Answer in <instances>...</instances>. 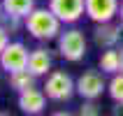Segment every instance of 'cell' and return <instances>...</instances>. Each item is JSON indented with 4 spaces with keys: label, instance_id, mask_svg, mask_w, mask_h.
I'll return each instance as SVG.
<instances>
[{
    "label": "cell",
    "instance_id": "9c48e42d",
    "mask_svg": "<svg viewBox=\"0 0 123 116\" xmlns=\"http://www.w3.org/2000/svg\"><path fill=\"white\" fill-rule=\"evenodd\" d=\"M121 26L111 23V21H105V23H95V30H93V40H95L98 47L102 49H111L121 42Z\"/></svg>",
    "mask_w": 123,
    "mask_h": 116
},
{
    "label": "cell",
    "instance_id": "7c38bea8",
    "mask_svg": "<svg viewBox=\"0 0 123 116\" xmlns=\"http://www.w3.org/2000/svg\"><path fill=\"white\" fill-rule=\"evenodd\" d=\"M35 81H37V77L30 72V70H19V72H12L9 74V88L14 91V93H23V91L33 88Z\"/></svg>",
    "mask_w": 123,
    "mask_h": 116
},
{
    "label": "cell",
    "instance_id": "9a60e30c",
    "mask_svg": "<svg viewBox=\"0 0 123 116\" xmlns=\"http://www.w3.org/2000/svg\"><path fill=\"white\" fill-rule=\"evenodd\" d=\"M79 114H81V116H98V114H100V109H98V104L93 102V100H86V102L81 104Z\"/></svg>",
    "mask_w": 123,
    "mask_h": 116
},
{
    "label": "cell",
    "instance_id": "7a4b0ae2",
    "mask_svg": "<svg viewBox=\"0 0 123 116\" xmlns=\"http://www.w3.org/2000/svg\"><path fill=\"white\" fill-rule=\"evenodd\" d=\"M56 42H58V56H61L63 61H68V63H79L86 56V49H88L86 35L79 28L61 30V35H58Z\"/></svg>",
    "mask_w": 123,
    "mask_h": 116
},
{
    "label": "cell",
    "instance_id": "4fadbf2b",
    "mask_svg": "<svg viewBox=\"0 0 123 116\" xmlns=\"http://www.w3.org/2000/svg\"><path fill=\"white\" fill-rule=\"evenodd\" d=\"M2 7H5V14H9V16L26 19L37 5H35V0H2Z\"/></svg>",
    "mask_w": 123,
    "mask_h": 116
},
{
    "label": "cell",
    "instance_id": "3957f363",
    "mask_svg": "<svg viewBox=\"0 0 123 116\" xmlns=\"http://www.w3.org/2000/svg\"><path fill=\"white\" fill-rule=\"evenodd\" d=\"M44 93L54 102H68L77 93V81L65 70H51L44 79Z\"/></svg>",
    "mask_w": 123,
    "mask_h": 116
},
{
    "label": "cell",
    "instance_id": "ba28073f",
    "mask_svg": "<svg viewBox=\"0 0 123 116\" xmlns=\"http://www.w3.org/2000/svg\"><path fill=\"white\" fill-rule=\"evenodd\" d=\"M47 100L49 98H47V93H44V88L33 86V88L19 93V109L23 111V114H28V116L42 114L44 107H47Z\"/></svg>",
    "mask_w": 123,
    "mask_h": 116
},
{
    "label": "cell",
    "instance_id": "6da1fadb",
    "mask_svg": "<svg viewBox=\"0 0 123 116\" xmlns=\"http://www.w3.org/2000/svg\"><path fill=\"white\" fill-rule=\"evenodd\" d=\"M23 26L30 33V37L40 42H51V40H58L63 21L51 12V7H35L23 19Z\"/></svg>",
    "mask_w": 123,
    "mask_h": 116
},
{
    "label": "cell",
    "instance_id": "2e32d148",
    "mask_svg": "<svg viewBox=\"0 0 123 116\" xmlns=\"http://www.w3.org/2000/svg\"><path fill=\"white\" fill-rule=\"evenodd\" d=\"M7 44H9V30H7V28L0 23V51H2Z\"/></svg>",
    "mask_w": 123,
    "mask_h": 116
},
{
    "label": "cell",
    "instance_id": "e0dca14e",
    "mask_svg": "<svg viewBox=\"0 0 123 116\" xmlns=\"http://www.w3.org/2000/svg\"><path fill=\"white\" fill-rule=\"evenodd\" d=\"M111 111H114L116 116H123V102H116V107H114Z\"/></svg>",
    "mask_w": 123,
    "mask_h": 116
},
{
    "label": "cell",
    "instance_id": "277c9868",
    "mask_svg": "<svg viewBox=\"0 0 123 116\" xmlns=\"http://www.w3.org/2000/svg\"><path fill=\"white\" fill-rule=\"evenodd\" d=\"M28 58H30V51L26 49L23 42H9L0 51V67L7 74H12V72H19V70L28 67Z\"/></svg>",
    "mask_w": 123,
    "mask_h": 116
},
{
    "label": "cell",
    "instance_id": "8fae6325",
    "mask_svg": "<svg viewBox=\"0 0 123 116\" xmlns=\"http://www.w3.org/2000/svg\"><path fill=\"white\" fill-rule=\"evenodd\" d=\"M121 67H123L121 51H118L116 47L105 49L102 56H100V70H102L105 74H116V72H121Z\"/></svg>",
    "mask_w": 123,
    "mask_h": 116
},
{
    "label": "cell",
    "instance_id": "8992f818",
    "mask_svg": "<svg viewBox=\"0 0 123 116\" xmlns=\"http://www.w3.org/2000/svg\"><path fill=\"white\" fill-rule=\"evenodd\" d=\"M49 7L68 26L77 23L86 14V0H49Z\"/></svg>",
    "mask_w": 123,
    "mask_h": 116
},
{
    "label": "cell",
    "instance_id": "5b68a950",
    "mask_svg": "<svg viewBox=\"0 0 123 116\" xmlns=\"http://www.w3.org/2000/svg\"><path fill=\"white\" fill-rule=\"evenodd\" d=\"M107 91V81L98 70H86L84 74L77 77V93L84 100H98Z\"/></svg>",
    "mask_w": 123,
    "mask_h": 116
},
{
    "label": "cell",
    "instance_id": "30bf717a",
    "mask_svg": "<svg viewBox=\"0 0 123 116\" xmlns=\"http://www.w3.org/2000/svg\"><path fill=\"white\" fill-rule=\"evenodd\" d=\"M28 70L35 77H47L51 72V54L44 47L30 49V58H28Z\"/></svg>",
    "mask_w": 123,
    "mask_h": 116
},
{
    "label": "cell",
    "instance_id": "52a82bcc",
    "mask_svg": "<svg viewBox=\"0 0 123 116\" xmlns=\"http://www.w3.org/2000/svg\"><path fill=\"white\" fill-rule=\"evenodd\" d=\"M121 9V0H86V16L93 23L114 21Z\"/></svg>",
    "mask_w": 123,
    "mask_h": 116
},
{
    "label": "cell",
    "instance_id": "d6986e66",
    "mask_svg": "<svg viewBox=\"0 0 123 116\" xmlns=\"http://www.w3.org/2000/svg\"><path fill=\"white\" fill-rule=\"evenodd\" d=\"M118 16H121V26H123V2H121V9H118Z\"/></svg>",
    "mask_w": 123,
    "mask_h": 116
},
{
    "label": "cell",
    "instance_id": "ffe728a7",
    "mask_svg": "<svg viewBox=\"0 0 123 116\" xmlns=\"http://www.w3.org/2000/svg\"><path fill=\"white\" fill-rule=\"evenodd\" d=\"M121 58H123V49H121ZM121 70H123V67H121Z\"/></svg>",
    "mask_w": 123,
    "mask_h": 116
},
{
    "label": "cell",
    "instance_id": "5bb4252c",
    "mask_svg": "<svg viewBox=\"0 0 123 116\" xmlns=\"http://www.w3.org/2000/svg\"><path fill=\"white\" fill-rule=\"evenodd\" d=\"M107 93H109V98L114 102H123V70L111 74L109 84H107Z\"/></svg>",
    "mask_w": 123,
    "mask_h": 116
},
{
    "label": "cell",
    "instance_id": "ac0fdd59",
    "mask_svg": "<svg viewBox=\"0 0 123 116\" xmlns=\"http://www.w3.org/2000/svg\"><path fill=\"white\" fill-rule=\"evenodd\" d=\"M5 16V7H2V0H0V19Z\"/></svg>",
    "mask_w": 123,
    "mask_h": 116
}]
</instances>
